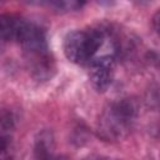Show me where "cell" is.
<instances>
[{"label": "cell", "mask_w": 160, "mask_h": 160, "mask_svg": "<svg viewBox=\"0 0 160 160\" xmlns=\"http://www.w3.org/2000/svg\"><path fill=\"white\" fill-rule=\"evenodd\" d=\"M92 160H119V159H112V158H96V159H92Z\"/></svg>", "instance_id": "cell-7"}, {"label": "cell", "mask_w": 160, "mask_h": 160, "mask_svg": "<svg viewBox=\"0 0 160 160\" xmlns=\"http://www.w3.org/2000/svg\"><path fill=\"white\" fill-rule=\"evenodd\" d=\"M24 21H25V19H22L20 16L11 15V14H2L0 16V32H1L2 40L18 41V38H19V34L24 25Z\"/></svg>", "instance_id": "cell-4"}, {"label": "cell", "mask_w": 160, "mask_h": 160, "mask_svg": "<svg viewBox=\"0 0 160 160\" xmlns=\"http://www.w3.org/2000/svg\"><path fill=\"white\" fill-rule=\"evenodd\" d=\"M114 68L115 60L110 54L94 58L90 61V82L96 91L102 92L110 86L114 78Z\"/></svg>", "instance_id": "cell-3"}, {"label": "cell", "mask_w": 160, "mask_h": 160, "mask_svg": "<svg viewBox=\"0 0 160 160\" xmlns=\"http://www.w3.org/2000/svg\"><path fill=\"white\" fill-rule=\"evenodd\" d=\"M136 108L130 100L112 102L101 115L100 132L105 139H119L130 128Z\"/></svg>", "instance_id": "cell-2"}, {"label": "cell", "mask_w": 160, "mask_h": 160, "mask_svg": "<svg viewBox=\"0 0 160 160\" xmlns=\"http://www.w3.org/2000/svg\"><path fill=\"white\" fill-rule=\"evenodd\" d=\"M34 160H58L54 154V140L50 132L40 134L34 148Z\"/></svg>", "instance_id": "cell-5"}, {"label": "cell", "mask_w": 160, "mask_h": 160, "mask_svg": "<svg viewBox=\"0 0 160 160\" xmlns=\"http://www.w3.org/2000/svg\"><path fill=\"white\" fill-rule=\"evenodd\" d=\"M152 26H154V30L156 31V34L160 36V9L152 16Z\"/></svg>", "instance_id": "cell-6"}, {"label": "cell", "mask_w": 160, "mask_h": 160, "mask_svg": "<svg viewBox=\"0 0 160 160\" xmlns=\"http://www.w3.org/2000/svg\"><path fill=\"white\" fill-rule=\"evenodd\" d=\"M104 42L100 30H75L64 39V54L75 64L90 62Z\"/></svg>", "instance_id": "cell-1"}]
</instances>
